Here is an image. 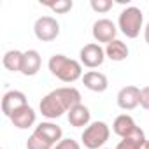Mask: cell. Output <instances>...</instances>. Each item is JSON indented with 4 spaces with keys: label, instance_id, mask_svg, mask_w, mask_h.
Here are the masks:
<instances>
[{
    "label": "cell",
    "instance_id": "cell-1",
    "mask_svg": "<svg viewBox=\"0 0 149 149\" xmlns=\"http://www.w3.org/2000/svg\"><path fill=\"white\" fill-rule=\"evenodd\" d=\"M81 91L74 86H61L53 91H49L46 97H42L39 104V111L47 119H56L68 112L72 107H76L81 102Z\"/></svg>",
    "mask_w": 149,
    "mask_h": 149
},
{
    "label": "cell",
    "instance_id": "cell-8",
    "mask_svg": "<svg viewBox=\"0 0 149 149\" xmlns=\"http://www.w3.org/2000/svg\"><path fill=\"white\" fill-rule=\"evenodd\" d=\"M116 102H118L119 109H123V111H133L135 107L140 105V88H137L133 84L121 88L118 91Z\"/></svg>",
    "mask_w": 149,
    "mask_h": 149
},
{
    "label": "cell",
    "instance_id": "cell-13",
    "mask_svg": "<svg viewBox=\"0 0 149 149\" xmlns=\"http://www.w3.org/2000/svg\"><path fill=\"white\" fill-rule=\"evenodd\" d=\"M9 119L13 121V125H14L16 128H19V130H28V128H32V126L35 125V121H37V112L33 111V107L25 105V107L18 109Z\"/></svg>",
    "mask_w": 149,
    "mask_h": 149
},
{
    "label": "cell",
    "instance_id": "cell-17",
    "mask_svg": "<svg viewBox=\"0 0 149 149\" xmlns=\"http://www.w3.org/2000/svg\"><path fill=\"white\" fill-rule=\"evenodd\" d=\"M2 63L4 67L9 70V72H21V63H23V51H18V49H11L4 54L2 58Z\"/></svg>",
    "mask_w": 149,
    "mask_h": 149
},
{
    "label": "cell",
    "instance_id": "cell-9",
    "mask_svg": "<svg viewBox=\"0 0 149 149\" xmlns=\"http://www.w3.org/2000/svg\"><path fill=\"white\" fill-rule=\"evenodd\" d=\"M25 105H28L26 95L19 90H11V91L4 93V97H2V112L7 118H11L18 109H21Z\"/></svg>",
    "mask_w": 149,
    "mask_h": 149
},
{
    "label": "cell",
    "instance_id": "cell-19",
    "mask_svg": "<svg viewBox=\"0 0 149 149\" xmlns=\"http://www.w3.org/2000/svg\"><path fill=\"white\" fill-rule=\"evenodd\" d=\"M44 6L49 7L56 14H67L68 11H72L74 2L72 0H56V2H44Z\"/></svg>",
    "mask_w": 149,
    "mask_h": 149
},
{
    "label": "cell",
    "instance_id": "cell-2",
    "mask_svg": "<svg viewBox=\"0 0 149 149\" xmlns=\"http://www.w3.org/2000/svg\"><path fill=\"white\" fill-rule=\"evenodd\" d=\"M47 68L54 77H58L61 83L72 84L77 79H83V65L77 60H72L65 54H53L47 61Z\"/></svg>",
    "mask_w": 149,
    "mask_h": 149
},
{
    "label": "cell",
    "instance_id": "cell-3",
    "mask_svg": "<svg viewBox=\"0 0 149 149\" xmlns=\"http://www.w3.org/2000/svg\"><path fill=\"white\" fill-rule=\"evenodd\" d=\"M118 28L121 30L123 35L128 39H137L140 35V30L144 28V14L139 7L130 6L119 13L118 18Z\"/></svg>",
    "mask_w": 149,
    "mask_h": 149
},
{
    "label": "cell",
    "instance_id": "cell-4",
    "mask_svg": "<svg viewBox=\"0 0 149 149\" xmlns=\"http://www.w3.org/2000/svg\"><path fill=\"white\" fill-rule=\"evenodd\" d=\"M109 137H111L109 125L105 121H93L84 128L81 140L86 149H102L104 144L109 140Z\"/></svg>",
    "mask_w": 149,
    "mask_h": 149
},
{
    "label": "cell",
    "instance_id": "cell-5",
    "mask_svg": "<svg viewBox=\"0 0 149 149\" xmlns=\"http://www.w3.org/2000/svg\"><path fill=\"white\" fill-rule=\"evenodd\" d=\"M33 33L40 42H51L60 35V23L53 16H40L33 25Z\"/></svg>",
    "mask_w": 149,
    "mask_h": 149
},
{
    "label": "cell",
    "instance_id": "cell-16",
    "mask_svg": "<svg viewBox=\"0 0 149 149\" xmlns=\"http://www.w3.org/2000/svg\"><path fill=\"white\" fill-rule=\"evenodd\" d=\"M128 53H130L128 46L123 40H119V39H116V40H112L111 44L105 46V56L109 60H112V61H123V60H126Z\"/></svg>",
    "mask_w": 149,
    "mask_h": 149
},
{
    "label": "cell",
    "instance_id": "cell-7",
    "mask_svg": "<svg viewBox=\"0 0 149 149\" xmlns=\"http://www.w3.org/2000/svg\"><path fill=\"white\" fill-rule=\"evenodd\" d=\"M91 33H93V39L97 40V44H105L107 46L112 40H116L118 26L114 25V21H111L107 18H102V19H97L93 23Z\"/></svg>",
    "mask_w": 149,
    "mask_h": 149
},
{
    "label": "cell",
    "instance_id": "cell-23",
    "mask_svg": "<svg viewBox=\"0 0 149 149\" xmlns=\"http://www.w3.org/2000/svg\"><path fill=\"white\" fill-rule=\"evenodd\" d=\"M140 107L149 111V86H144L140 90Z\"/></svg>",
    "mask_w": 149,
    "mask_h": 149
},
{
    "label": "cell",
    "instance_id": "cell-24",
    "mask_svg": "<svg viewBox=\"0 0 149 149\" xmlns=\"http://www.w3.org/2000/svg\"><path fill=\"white\" fill-rule=\"evenodd\" d=\"M144 39H146V42L149 44V21H147V25L144 26Z\"/></svg>",
    "mask_w": 149,
    "mask_h": 149
},
{
    "label": "cell",
    "instance_id": "cell-18",
    "mask_svg": "<svg viewBox=\"0 0 149 149\" xmlns=\"http://www.w3.org/2000/svg\"><path fill=\"white\" fill-rule=\"evenodd\" d=\"M146 140V135H144V130L139 128L133 135L126 137V139H121L116 146V149H140L142 142Z\"/></svg>",
    "mask_w": 149,
    "mask_h": 149
},
{
    "label": "cell",
    "instance_id": "cell-20",
    "mask_svg": "<svg viewBox=\"0 0 149 149\" xmlns=\"http://www.w3.org/2000/svg\"><path fill=\"white\" fill-rule=\"evenodd\" d=\"M53 147H54L53 144H49L47 140H44L37 133H32L26 140V149H53Z\"/></svg>",
    "mask_w": 149,
    "mask_h": 149
},
{
    "label": "cell",
    "instance_id": "cell-15",
    "mask_svg": "<svg viewBox=\"0 0 149 149\" xmlns=\"http://www.w3.org/2000/svg\"><path fill=\"white\" fill-rule=\"evenodd\" d=\"M67 118H68V123L74 126V128H83V126H88L90 121H91V112L90 109L84 105V104H79L76 107H72L68 112H67Z\"/></svg>",
    "mask_w": 149,
    "mask_h": 149
},
{
    "label": "cell",
    "instance_id": "cell-6",
    "mask_svg": "<svg viewBox=\"0 0 149 149\" xmlns=\"http://www.w3.org/2000/svg\"><path fill=\"white\" fill-rule=\"evenodd\" d=\"M105 49L97 44V42H90L86 46L81 47L79 51V60H81V65L88 67V68H97L100 67L104 61H105Z\"/></svg>",
    "mask_w": 149,
    "mask_h": 149
},
{
    "label": "cell",
    "instance_id": "cell-11",
    "mask_svg": "<svg viewBox=\"0 0 149 149\" xmlns=\"http://www.w3.org/2000/svg\"><path fill=\"white\" fill-rule=\"evenodd\" d=\"M33 133H37L39 137H42L44 140H47L49 144L56 146L61 139H63V130L61 126H58L56 123H51V121H42L35 126Z\"/></svg>",
    "mask_w": 149,
    "mask_h": 149
},
{
    "label": "cell",
    "instance_id": "cell-14",
    "mask_svg": "<svg viewBox=\"0 0 149 149\" xmlns=\"http://www.w3.org/2000/svg\"><path fill=\"white\" fill-rule=\"evenodd\" d=\"M139 128L140 126H137V123L133 121V118L130 114H119L112 123V132L121 139H126V137L133 135Z\"/></svg>",
    "mask_w": 149,
    "mask_h": 149
},
{
    "label": "cell",
    "instance_id": "cell-22",
    "mask_svg": "<svg viewBox=\"0 0 149 149\" xmlns=\"http://www.w3.org/2000/svg\"><path fill=\"white\" fill-rule=\"evenodd\" d=\"M53 149H81V144L74 139H61Z\"/></svg>",
    "mask_w": 149,
    "mask_h": 149
},
{
    "label": "cell",
    "instance_id": "cell-12",
    "mask_svg": "<svg viewBox=\"0 0 149 149\" xmlns=\"http://www.w3.org/2000/svg\"><path fill=\"white\" fill-rule=\"evenodd\" d=\"M42 67V58L37 49H28L23 51V63H21V74L26 77L37 76Z\"/></svg>",
    "mask_w": 149,
    "mask_h": 149
},
{
    "label": "cell",
    "instance_id": "cell-10",
    "mask_svg": "<svg viewBox=\"0 0 149 149\" xmlns=\"http://www.w3.org/2000/svg\"><path fill=\"white\" fill-rule=\"evenodd\" d=\"M81 81H83L84 88H88L90 91H95V93H104L109 88V79L104 72L88 70V72H84Z\"/></svg>",
    "mask_w": 149,
    "mask_h": 149
},
{
    "label": "cell",
    "instance_id": "cell-21",
    "mask_svg": "<svg viewBox=\"0 0 149 149\" xmlns=\"http://www.w3.org/2000/svg\"><path fill=\"white\" fill-rule=\"evenodd\" d=\"M90 7L98 14H105L114 7V4H112V0H91Z\"/></svg>",
    "mask_w": 149,
    "mask_h": 149
}]
</instances>
